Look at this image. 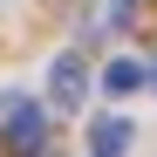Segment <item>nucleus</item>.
<instances>
[{"label": "nucleus", "instance_id": "f257e3e1", "mask_svg": "<svg viewBox=\"0 0 157 157\" xmlns=\"http://www.w3.org/2000/svg\"><path fill=\"white\" fill-rule=\"evenodd\" d=\"M0 144H7V157H41L48 150V109L28 96H0Z\"/></svg>", "mask_w": 157, "mask_h": 157}, {"label": "nucleus", "instance_id": "f03ea898", "mask_svg": "<svg viewBox=\"0 0 157 157\" xmlns=\"http://www.w3.org/2000/svg\"><path fill=\"white\" fill-rule=\"evenodd\" d=\"M48 102H55V109H82L89 102V62L75 55H55V68H48Z\"/></svg>", "mask_w": 157, "mask_h": 157}, {"label": "nucleus", "instance_id": "7ed1b4c3", "mask_svg": "<svg viewBox=\"0 0 157 157\" xmlns=\"http://www.w3.org/2000/svg\"><path fill=\"white\" fill-rule=\"evenodd\" d=\"M130 137H137V130H130L123 116H96V130H89L96 157H123V150H130Z\"/></svg>", "mask_w": 157, "mask_h": 157}, {"label": "nucleus", "instance_id": "20e7f679", "mask_svg": "<svg viewBox=\"0 0 157 157\" xmlns=\"http://www.w3.org/2000/svg\"><path fill=\"white\" fill-rule=\"evenodd\" d=\"M102 89H109V96L144 89V68H137V62H109V68H102Z\"/></svg>", "mask_w": 157, "mask_h": 157}, {"label": "nucleus", "instance_id": "39448f33", "mask_svg": "<svg viewBox=\"0 0 157 157\" xmlns=\"http://www.w3.org/2000/svg\"><path fill=\"white\" fill-rule=\"evenodd\" d=\"M109 14H116V21H130V14H137V0H109Z\"/></svg>", "mask_w": 157, "mask_h": 157}, {"label": "nucleus", "instance_id": "423d86ee", "mask_svg": "<svg viewBox=\"0 0 157 157\" xmlns=\"http://www.w3.org/2000/svg\"><path fill=\"white\" fill-rule=\"evenodd\" d=\"M144 82H150V89H157V68H150V75H144Z\"/></svg>", "mask_w": 157, "mask_h": 157}]
</instances>
